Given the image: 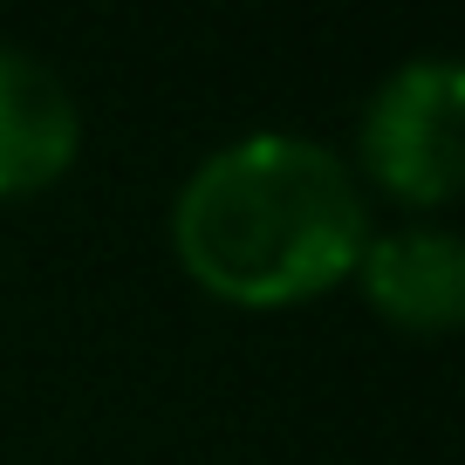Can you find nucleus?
Returning a JSON list of instances; mask_svg holds the SVG:
<instances>
[{"label":"nucleus","instance_id":"nucleus-1","mask_svg":"<svg viewBox=\"0 0 465 465\" xmlns=\"http://www.w3.org/2000/svg\"><path fill=\"white\" fill-rule=\"evenodd\" d=\"M370 232V199L349 158L302 131H253L205 151L172 199L178 274L247 315L335 294Z\"/></svg>","mask_w":465,"mask_h":465},{"label":"nucleus","instance_id":"nucleus-2","mask_svg":"<svg viewBox=\"0 0 465 465\" xmlns=\"http://www.w3.org/2000/svg\"><path fill=\"white\" fill-rule=\"evenodd\" d=\"M356 164L383 199L411 205V213H445L465 185V69L459 62L451 55L397 62L363 103Z\"/></svg>","mask_w":465,"mask_h":465},{"label":"nucleus","instance_id":"nucleus-3","mask_svg":"<svg viewBox=\"0 0 465 465\" xmlns=\"http://www.w3.org/2000/svg\"><path fill=\"white\" fill-rule=\"evenodd\" d=\"M356 294L370 302V315L391 322L397 335H418L438 342L465 322V247L451 226H391L363 240V261H356Z\"/></svg>","mask_w":465,"mask_h":465},{"label":"nucleus","instance_id":"nucleus-4","mask_svg":"<svg viewBox=\"0 0 465 465\" xmlns=\"http://www.w3.org/2000/svg\"><path fill=\"white\" fill-rule=\"evenodd\" d=\"M83 158V103L42 55L0 42V199H35Z\"/></svg>","mask_w":465,"mask_h":465}]
</instances>
